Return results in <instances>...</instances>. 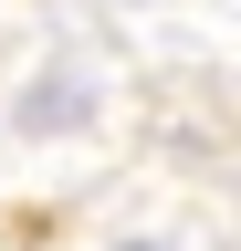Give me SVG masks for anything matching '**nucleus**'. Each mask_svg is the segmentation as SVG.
Instances as JSON below:
<instances>
[{
	"mask_svg": "<svg viewBox=\"0 0 241 251\" xmlns=\"http://www.w3.org/2000/svg\"><path fill=\"white\" fill-rule=\"evenodd\" d=\"M115 251H158V241H115Z\"/></svg>",
	"mask_w": 241,
	"mask_h": 251,
	"instance_id": "obj_1",
	"label": "nucleus"
}]
</instances>
